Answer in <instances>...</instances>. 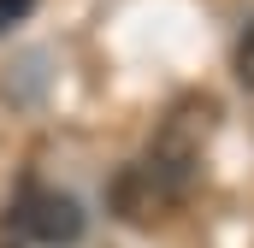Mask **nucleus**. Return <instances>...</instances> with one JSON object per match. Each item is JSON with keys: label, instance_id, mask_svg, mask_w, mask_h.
<instances>
[{"label": "nucleus", "instance_id": "f257e3e1", "mask_svg": "<svg viewBox=\"0 0 254 248\" xmlns=\"http://www.w3.org/2000/svg\"><path fill=\"white\" fill-rule=\"evenodd\" d=\"M24 231L36 243H77L83 237V213H77L71 195H36L30 213H24Z\"/></svg>", "mask_w": 254, "mask_h": 248}, {"label": "nucleus", "instance_id": "f03ea898", "mask_svg": "<svg viewBox=\"0 0 254 248\" xmlns=\"http://www.w3.org/2000/svg\"><path fill=\"white\" fill-rule=\"evenodd\" d=\"M237 77L254 89V24H249V36H243V48H237Z\"/></svg>", "mask_w": 254, "mask_h": 248}, {"label": "nucleus", "instance_id": "7ed1b4c3", "mask_svg": "<svg viewBox=\"0 0 254 248\" xmlns=\"http://www.w3.org/2000/svg\"><path fill=\"white\" fill-rule=\"evenodd\" d=\"M30 6H36V0H0V36H6V30H12V24L30 12Z\"/></svg>", "mask_w": 254, "mask_h": 248}]
</instances>
